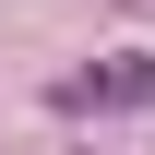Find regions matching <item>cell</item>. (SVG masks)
Listing matches in <instances>:
<instances>
[{
	"mask_svg": "<svg viewBox=\"0 0 155 155\" xmlns=\"http://www.w3.org/2000/svg\"><path fill=\"white\" fill-rule=\"evenodd\" d=\"M143 96H155L143 60H107V72H84V84H72V107H143Z\"/></svg>",
	"mask_w": 155,
	"mask_h": 155,
	"instance_id": "1",
	"label": "cell"
}]
</instances>
